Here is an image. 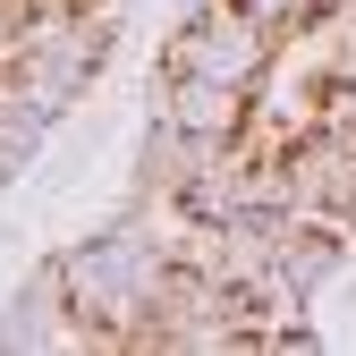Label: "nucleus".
Here are the masks:
<instances>
[{"instance_id":"nucleus-1","label":"nucleus","mask_w":356,"mask_h":356,"mask_svg":"<svg viewBox=\"0 0 356 356\" xmlns=\"http://www.w3.org/2000/svg\"><path fill=\"white\" fill-rule=\"evenodd\" d=\"M170 263H178V238L145 229V212L111 220L102 238L85 246H60V272H68V305L94 331H111V348H127L153 314H161V289H170Z\"/></svg>"},{"instance_id":"nucleus-2","label":"nucleus","mask_w":356,"mask_h":356,"mask_svg":"<svg viewBox=\"0 0 356 356\" xmlns=\"http://www.w3.org/2000/svg\"><path fill=\"white\" fill-rule=\"evenodd\" d=\"M272 51H280V34L263 26L246 0H204V9H187V26L170 34V51H161V76H220V85H254L272 76Z\"/></svg>"},{"instance_id":"nucleus-3","label":"nucleus","mask_w":356,"mask_h":356,"mask_svg":"<svg viewBox=\"0 0 356 356\" xmlns=\"http://www.w3.org/2000/svg\"><path fill=\"white\" fill-rule=\"evenodd\" d=\"M289 204L305 220H356V136L348 127H305V136L289 145Z\"/></svg>"},{"instance_id":"nucleus-4","label":"nucleus","mask_w":356,"mask_h":356,"mask_svg":"<svg viewBox=\"0 0 356 356\" xmlns=\"http://www.w3.org/2000/svg\"><path fill=\"white\" fill-rule=\"evenodd\" d=\"M161 119H178L204 145H246L254 136V94L246 85H220V76H170L161 85Z\"/></svg>"},{"instance_id":"nucleus-5","label":"nucleus","mask_w":356,"mask_h":356,"mask_svg":"<svg viewBox=\"0 0 356 356\" xmlns=\"http://www.w3.org/2000/svg\"><path fill=\"white\" fill-rule=\"evenodd\" d=\"M339 220H297L289 229V246H280V263H272V280H263L254 297L272 305V314H297V305H314V289L339 272Z\"/></svg>"},{"instance_id":"nucleus-6","label":"nucleus","mask_w":356,"mask_h":356,"mask_svg":"<svg viewBox=\"0 0 356 356\" xmlns=\"http://www.w3.org/2000/svg\"><path fill=\"white\" fill-rule=\"evenodd\" d=\"M246 9L272 26V34H289V26H305V17H314V0H246Z\"/></svg>"},{"instance_id":"nucleus-7","label":"nucleus","mask_w":356,"mask_h":356,"mask_svg":"<svg viewBox=\"0 0 356 356\" xmlns=\"http://www.w3.org/2000/svg\"><path fill=\"white\" fill-rule=\"evenodd\" d=\"M331 9H339V0H314V17H331Z\"/></svg>"},{"instance_id":"nucleus-8","label":"nucleus","mask_w":356,"mask_h":356,"mask_svg":"<svg viewBox=\"0 0 356 356\" xmlns=\"http://www.w3.org/2000/svg\"><path fill=\"white\" fill-rule=\"evenodd\" d=\"M178 9H204V0H178Z\"/></svg>"}]
</instances>
